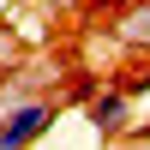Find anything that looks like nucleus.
I'll use <instances>...</instances> for the list:
<instances>
[{
  "instance_id": "0eeeda50",
  "label": "nucleus",
  "mask_w": 150,
  "mask_h": 150,
  "mask_svg": "<svg viewBox=\"0 0 150 150\" xmlns=\"http://www.w3.org/2000/svg\"><path fill=\"white\" fill-rule=\"evenodd\" d=\"M0 102H6V96H0Z\"/></svg>"
},
{
  "instance_id": "20e7f679",
  "label": "nucleus",
  "mask_w": 150,
  "mask_h": 150,
  "mask_svg": "<svg viewBox=\"0 0 150 150\" xmlns=\"http://www.w3.org/2000/svg\"><path fill=\"white\" fill-rule=\"evenodd\" d=\"M0 60H12V24H0Z\"/></svg>"
},
{
  "instance_id": "f03ea898",
  "label": "nucleus",
  "mask_w": 150,
  "mask_h": 150,
  "mask_svg": "<svg viewBox=\"0 0 150 150\" xmlns=\"http://www.w3.org/2000/svg\"><path fill=\"white\" fill-rule=\"evenodd\" d=\"M84 120H90L96 138H120L126 120H132V96H126V90H96L90 108H84Z\"/></svg>"
},
{
  "instance_id": "39448f33",
  "label": "nucleus",
  "mask_w": 150,
  "mask_h": 150,
  "mask_svg": "<svg viewBox=\"0 0 150 150\" xmlns=\"http://www.w3.org/2000/svg\"><path fill=\"white\" fill-rule=\"evenodd\" d=\"M30 6H60V0H30Z\"/></svg>"
},
{
  "instance_id": "423d86ee",
  "label": "nucleus",
  "mask_w": 150,
  "mask_h": 150,
  "mask_svg": "<svg viewBox=\"0 0 150 150\" xmlns=\"http://www.w3.org/2000/svg\"><path fill=\"white\" fill-rule=\"evenodd\" d=\"M0 24H12V18H6V6H0Z\"/></svg>"
},
{
  "instance_id": "f257e3e1",
  "label": "nucleus",
  "mask_w": 150,
  "mask_h": 150,
  "mask_svg": "<svg viewBox=\"0 0 150 150\" xmlns=\"http://www.w3.org/2000/svg\"><path fill=\"white\" fill-rule=\"evenodd\" d=\"M60 120V102L48 96H18V102H0V150H30L48 126Z\"/></svg>"
},
{
  "instance_id": "7ed1b4c3",
  "label": "nucleus",
  "mask_w": 150,
  "mask_h": 150,
  "mask_svg": "<svg viewBox=\"0 0 150 150\" xmlns=\"http://www.w3.org/2000/svg\"><path fill=\"white\" fill-rule=\"evenodd\" d=\"M120 42H132V48H138V42H150V6H132L126 12V18H120Z\"/></svg>"
}]
</instances>
